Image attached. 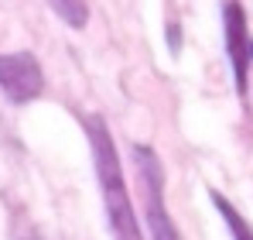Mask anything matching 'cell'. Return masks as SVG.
Instances as JSON below:
<instances>
[{"label":"cell","instance_id":"obj_1","mask_svg":"<svg viewBox=\"0 0 253 240\" xmlns=\"http://www.w3.org/2000/svg\"><path fill=\"white\" fill-rule=\"evenodd\" d=\"M85 137H89V148H92V168H96V182H99V192H103V206H106L113 240H144L133 202L126 196L124 165H120V155H117V144H113V134H110L106 120L85 117Z\"/></svg>","mask_w":253,"mask_h":240},{"label":"cell","instance_id":"obj_2","mask_svg":"<svg viewBox=\"0 0 253 240\" xmlns=\"http://www.w3.org/2000/svg\"><path fill=\"white\" fill-rule=\"evenodd\" d=\"M133 168L144 192V216L151 227V240H181L178 227L171 223V213L165 206V168L147 144H133Z\"/></svg>","mask_w":253,"mask_h":240},{"label":"cell","instance_id":"obj_3","mask_svg":"<svg viewBox=\"0 0 253 240\" xmlns=\"http://www.w3.org/2000/svg\"><path fill=\"white\" fill-rule=\"evenodd\" d=\"M44 89V76L42 65L31 52H7L0 55V93L14 103V107H24V103H35Z\"/></svg>","mask_w":253,"mask_h":240},{"label":"cell","instance_id":"obj_4","mask_svg":"<svg viewBox=\"0 0 253 240\" xmlns=\"http://www.w3.org/2000/svg\"><path fill=\"white\" fill-rule=\"evenodd\" d=\"M222 28H226V55L233 65L236 93L247 96V69H250V35H247V10L240 0L222 3Z\"/></svg>","mask_w":253,"mask_h":240},{"label":"cell","instance_id":"obj_5","mask_svg":"<svg viewBox=\"0 0 253 240\" xmlns=\"http://www.w3.org/2000/svg\"><path fill=\"white\" fill-rule=\"evenodd\" d=\"M212 202H215V209H219V216L226 220V227H229V234L233 240H253V227L243 220V213L233 206L229 199H222L219 192H212Z\"/></svg>","mask_w":253,"mask_h":240},{"label":"cell","instance_id":"obj_6","mask_svg":"<svg viewBox=\"0 0 253 240\" xmlns=\"http://www.w3.org/2000/svg\"><path fill=\"white\" fill-rule=\"evenodd\" d=\"M48 7L58 14L62 24H69L76 31H83L85 21H89V3L85 0H48Z\"/></svg>","mask_w":253,"mask_h":240},{"label":"cell","instance_id":"obj_7","mask_svg":"<svg viewBox=\"0 0 253 240\" xmlns=\"http://www.w3.org/2000/svg\"><path fill=\"white\" fill-rule=\"evenodd\" d=\"M250 59H253V41H250Z\"/></svg>","mask_w":253,"mask_h":240},{"label":"cell","instance_id":"obj_8","mask_svg":"<svg viewBox=\"0 0 253 240\" xmlns=\"http://www.w3.org/2000/svg\"><path fill=\"white\" fill-rule=\"evenodd\" d=\"M28 240H38V237H28Z\"/></svg>","mask_w":253,"mask_h":240}]
</instances>
